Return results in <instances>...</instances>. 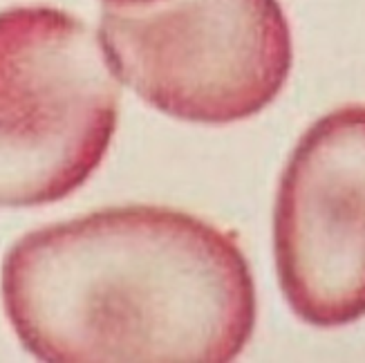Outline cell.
Instances as JSON below:
<instances>
[{
	"mask_svg": "<svg viewBox=\"0 0 365 363\" xmlns=\"http://www.w3.org/2000/svg\"><path fill=\"white\" fill-rule=\"evenodd\" d=\"M0 294L45 363H229L256 327L231 233L166 207H113L41 227L3 260Z\"/></svg>",
	"mask_w": 365,
	"mask_h": 363,
	"instance_id": "6da1fadb",
	"label": "cell"
},
{
	"mask_svg": "<svg viewBox=\"0 0 365 363\" xmlns=\"http://www.w3.org/2000/svg\"><path fill=\"white\" fill-rule=\"evenodd\" d=\"M119 99L86 21L50 5L0 11V209L76 193L106 160Z\"/></svg>",
	"mask_w": 365,
	"mask_h": 363,
	"instance_id": "7a4b0ae2",
	"label": "cell"
},
{
	"mask_svg": "<svg viewBox=\"0 0 365 363\" xmlns=\"http://www.w3.org/2000/svg\"><path fill=\"white\" fill-rule=\"evenodd\" d=\"M97 39L115 78L190 123L258 115L287 83L289 21L278 0H99Z\"/></svg>",
	"mask_w": 365,
	"mask_h": 363,
	"instance_id": "3957f363",
	"label": "cell"
},
{
	"mask_svg": "<svg viewBox=\"0 0 365 363\" xmlns=\"http://www.w3.org/2000/svg\"><path fill=\"white\" fill-rule=\"evenodd\" d=\"M274 258L300 321L365 317V106L331 110L298 139L278 182Z\"/></svg>",
	"mask_w": 365,
	"mask_h": 363,
	"instance_id": "277c9868",
	"label": "cell"
}]
</instances>
